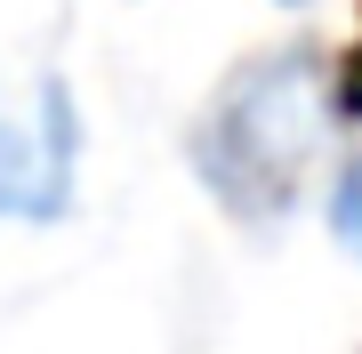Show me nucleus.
I'll use <instances>...</instances> for the list:
<instances>
[{
	"instance_id": "nucleus-1",
	"label": "nucleus",
	"mask_w": 362,
	"mask_h": 354,
	"mask_svg": "<svg viewBox=\"0 0 362 354\" xmlns=\"http://www.w3.org/2000/svg\"><path fill=\"white\" fill-rule=\"evenodd\" d=\"M322 121H330L322 57L306 40L298 49H266L233 81H218V97H209V113L194 129V170L209 177V194L233 218L266 225L290 210L298 177H306V153L322 145Z\"/></svg>"
},
{
	"instance_id": "nucleus-2",
	"label": "nucleus",
	"mask_w": 362,
	"mask_h": 354,
	"mask_svg": "<svg viewBox=\"0 0 362 354\" xmlns=\"http://www.w3.org/2000/svg\"><path fill=\"white\" fill-rule=\"evenodd\" d=\"M73 153H81L73 97H65V81H40V97L25 113H0V210L57 218L73 194Z\"/></svg>"
},
{
	"instance_id": "nucleus-3",
	"label": "nucleus",
	"mask_w": 362,
	"mask_h": 354,
	"mask_svg": "<svg viewBox=\"0 0 362 354\" xmlns=\"http://www.w3.org/2000/svg\"><path fill=\"white\" fill-rule=\"evenodd\" d=\"M330 234L362 258V153H346L338 177H330Z\"/></svg>"
},
{
	"instance_id": "nucleus-4",
	"label": "nucleus",
	"mask_w": 362,
	"mask_h": 354,
	"mask_svg": "<svg viewBox=\"0 0 362 354\" xmlns=\"http://www.w3.org/2000/svg\"><path fill=\"white\" fill-rule=\"evenodd\" d=\"M282 8H306V0H282Z\"/></svg>"
}]
</instances>
